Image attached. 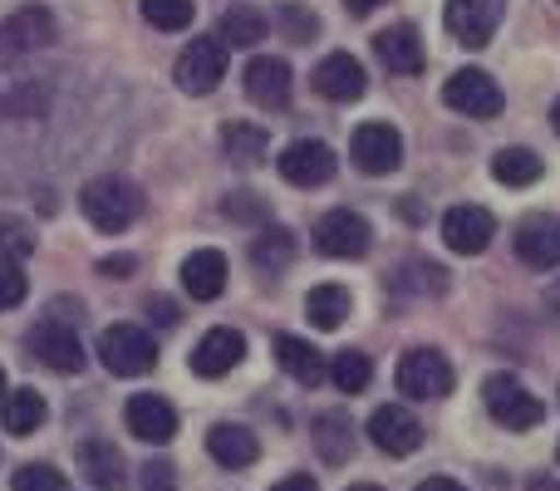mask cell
Listing matches in <instances>:
<instances>
[{"label":"cell","mask_w":560,"mask_h":491,"mask_svg":"<svg viewBox=\"0 0 560 491\" xmlns=\"http://www.w3.org/2000/svg\"><path fill=\"white\" fill-rule=\"evenodd\" d=\"M443 104L463 118H497L506 108V94L487 69H457L443 84Z\"/></svg>","instance_id":"5b68a950"},{"label":"cell","mask_w":560,"mask_h":491,"mask_svg":"<svg viewBox=\"0 0 560 491\" xmlns=\"http://www.w3.org/2000/svg\"><path fill=\"white\" fill-rule=\"evenodd\" d=\"M349 309H354V300H349L345 285H315L305 295V315L315 329H339L349 319Z\"/></svg>","instance_id":"4316f807"},{"label":"cell","mask_w":560,"mask_h":491,"mask_svg":"<svg viewBox=\"0 0 560 491\" xmlns=\"http://www.w3.org/2000/svg\"><path fill=\"white\" fill-rule=\"evenodd\" d=\"M246 359V339H242V329H207L202 339H197V349H192V374L197 378H226L236 364Z\"/></svg>","instance_id":"ac0fdd59"},{"label":"cell","mask_w":560,"mask_h":491,"mask_svg":"<svg viewBox=\"0 0 560 491\" xmlns=\"http://www.w3.org/2000/svg\"><path fill=\"white\" fill-rule=\"evenodd\" d=\"M153 319H158V325H177L183 315L173 309V300H153Z\"/></svg>","instance_id":"60d3db41"},{"label":"cell","mask_w":560,"mask_h":491,"mask_svg":"<svg viewBox=\"0 0 560 491\" xmlns=\"http://www.w3.org/2000/svg\"><path fill=\"white\" fill-rule=\"evenodd\" d=\"M138 482H143V491H177V467L158 457V463L143 467V477H138Z\"/></svg>","instance_id":"f35d334b"},{"label":"cell","mask_w":560,"mask_h":491,"mask_svg":"<svg viewBox=\"0 0 560 491\" xmlns=\"http://www.w3.org/2000/svg\"><path fill=\"white\" fill-rule=\"evenodd\" d=\"M79 472H84L89 487H98V491H124L128 487L124 457H118V447L104 443V437H89V443H79Z\"/></svg>","instance_id":"44dd1931"},{"label":"cell","mask_w":560,"mask_h":491,"mask_svg":"<svg viewBox=\"0 0 560 491\" xmlns=\"http://www.w3.org/2000/svg\"><path fill=\"white\" fill-rule=\"evenodd\" d=\"M35 250V236L20 217H0V260H25Z\"/></svg>","instance_id":"e575fe53"},{"label":"cell","mask_w":560,"mask_h":491,"mask_svg":"<svg viewBox=\"0 0 560 491\" xmlns=\"http://www.w3.org/2000/svg\"><path fill=\"white\" fill-rule=\"evenodd\" d=\"M266 30H271V20H266L256 5H232L222 15V45L226 49H256L266 39Z\"/></svg>","instance_id":"484cf974"},{"label":"cell","mask_w":560,"mask_h":491,"mask_svg":"<svg viewBox=\"0 0 560 491\" xmlns=\"http://www.w3.org/2000/svg\"><path fill=\"white\" fill-rule=\"evenodd\" d=\"M516 256H522V266L532 270H556L560 266V217H522L516 222Z\"/></svg>","instance_id":"2e32d148"},{"label":"cell","mask_w":560,"mask_h":491,"mask_svg":"<svg viewBox=\"0 0 560 491\" xmlns=\"http://www.w3.org/2000/svg\"><path fill=\"white\" fill-rule=\"evenodd\" d=\"M276 167L290 187H325L335 177V148L319 143V138H295Z\"/></svg>","instance_id":"7c38bea8"},{"label":"cell","mask_w":560,"mask_h":491,"mask_svg":"<svg viewBox=\"0 0 560 491\" xmlns=\"http://www.w3.org/2000/svg\"><path fill=\"white\" fill-rule=\"evenodd\" d=\"M124 423H128V433L133 437L163 447V443H173L177 437V408L167 404L163 394H133L128 398V408H124Z\"/></svg>","instance_id":"9a60e30c"},{"label":"cell","mask_w":560,"mask_h":491,"mask_svg":"<svg viewBox=\"0 0 560 491\" xmlns=\"http://www.w3.org/2000/svg\"><path fill=\"white\" fill-rule=\"evenodd\" d=\"M183 290L192 300H217L226 290V256L217 246H202L183 260Z\"/></svg>","instance_id":"7402d4cb"},{"label":"cell","mask_w":560,"mask_h":491,"mask_svg":"<svg viewBox=\"0 0 560 491\" xmlns=\"http://www.w3.org/2000/svg\"><path fill=\"white\" fill-rule=\"evenodd\" d=\"M315 453L325 457V463H349V453H354V423H349V413H319L315 418Z\"/></svg>","instance_id":"d4e9b609"},{"label":"cell","mask_w":560,"mask_h":491,"mask_svg":"<svg viewBox=\"0 0 560 491\" xmlns=\"http://www.w3.org/2000/svg\"><path fill=\"white\" fill-rule=\"evenodd\" d=\"M349 491H384V487H374V482H354Z\"/></svg>","instance_id":"7dc6e473"},{"label":"cell","mask_w":560,"mask_h":491,"mask_svg":"<svg viewBox=\"0 0 560 491\" xmlns=\"http://www.w3.org/2000/svg\"><path fill=\"white\" fill-rule=\"evenodd\" d=\"M79 212L104 236H118L143 212V197H138V187L128 183V177H94V183H84V192H79Z\"/></svg>","instance_id":"6da1fadb"},{"label":"cell","mask_w":560,"mask_h":491,"mask_svg":"<svg viewBox=\"0 0 560 491\" xmlns=\"http://www.w3.org/2000/svg\"><path fill=\"white\" fill-rule=\"evenodd\" d=\"M541 173H546V163L532 148H502L492 157V177L502 187H532V183H541Z\"/></svg>","instance_id":"f1b7e54d"},{"label":"cell","mask_w":560,"mask_h":491,"mask_svg":"<svg viewBox=\"0 0 560 491\" xmlns=\"http://www.w3.org/2000/svg\"><path fill=\"white\" fill-rule=\"evenodd\" d=\"M310 242H315V250L325 260H359L369 250V242H374V232H369V222L359 212H325L315 222V232H310Z\"/></svg>","instance_id":"ba28073f"},{"label":"cell","mask_w":560,"mask_h":491,"mask_svg":"<svg viewBox=\"0 0 560 491\" xmlns=\"http://www.w3.org/2000/svg\"><path fill=\"white\" fill-rule=\"evenodd\" d=\"M290 260H295V236H290L285 226H271V232H261L252 242V266L261 270V276H285Z\"/></svg>","instance_id":"f546056e"},{"label":"cell","mask_w":560,"mask_h":491,"mask_svg":"<svg viewBox=\"0 0 560 491\" xmlns=\"http://www.w3.org/2000/svg\"><path fill=\"white\" fill-rule=\"evenodd\" d=\"M222 148H226V157H232V163L252 167V163H261V157H266L271 138H266L261 124H226L222 128Z\"/></svg>","instance_id":"1f68e13d"},{"label":"cell","mask_w":560,"mask_h":491,"mask_svg":"<svg viewBox=\"0 0 560 491\" xmlns=\"http://www.w3.org/2000/svg\"><path fill=\"white\" fill-rule=\"evenodd\" d=\"M226 217H232V222H266V202L256 192H232L226 197Z\"/></svg>","instance_id":"74e56055"},{"label":"cell","mask_w":560,"mask_h":491,"mask_svg":"<svg viewBox=\"0 0 560 491\" xmlns=\"http://www.w3.org/2000/svg\"><path fill=\"white\" fill-rule=\"evenodd\" d=\"M15 491H65V477L55 467L35 463V467H20L15 472Z\"/></svg>","instance_id":"8d00e7d4"},{"label":"cell","mask_w":560,"mask_h":491,"mask_svg":"<svg viewBox=\"0 0 560 491\" xmlns=\"http://www.w3.org/2000/svg\"><path fill=\"white\" fill-rule=\"evenodd\" d=\"M418 491H463V487H457L453 477H428V482L418 487Z\"/></svg>","instance_id":"7bdbcfd3"},{"label":"cell","mask_w":560,"mask_h":491,"mask_svg":"<svg viewBox=\"0 0 560 491\" xmlns=\"http://www.w3.org/2000/svg\"><path fill=\"white\" fill-rule=\"evenodd\" d=\"M556 457H560V453H556Z\"/></svg>","instance_id":"816d5d0a"},{"label":"cell","mask_w":560,"mask_h":491,"mask_svg":"<svg viewBox=\"0 0 560 491\" xmlns=\"http://www.w3.org/2000/svg\"><path fill=\"white\" fill-rule=\"evenodd\" d=\"M59 35V20L49 5H20L15 15L0 20V65H10V59L20 55H35V49L55 45Z\"/></svg>","instance_id":"277c9868"},{"label":"cell","mask_w":560,"mask_h":491,"mask_svg":"<svg viewBox=\"0 0 560 491\" xmlns=\"http://www.w3.org/2000/svg\"><path fill=\"white\" fill-rule=\"evenodd\" d=\"M246 98L256 108H285L290 104V65L276 55H256L246 65Z\"/></svg>","instance_id":"ffe728a7"},{"label":"cell","mask_w":560,"mask_h":491,"mask_svg":"<svg viewBox=\"0 0 560 491\" xmlns=\"http://www.w3.org/2000/svg\"><path fill=\"white\" fill-rule=\"evenodd\" d=\"M502 15H506V0H447L443 25H447V35H453L457 45L482 49V45H492Z\"/></svg>","instance_id":"9c48e42d"},{"label":"cell","mask_w":560,"mask_h":491,"mask_svg":"<svg viewBox=\"0 0 560 491\" xmlns=\"http://www.w3.org/2000/svg\"><path fill=\"white\" fill-rule=\"evenodd\" d=\"M310 84H315V94L329 98V104H354V98L369 89V74H364V65H359L354 55L335 49V55H325V59L315 65Z\"/></svg>","instance_id":"4fadbf2b"},{"label":"cell","mask_w":560,"mask_h":491,"mask_svg":"<svg viewBox=\"0 0 560 491\" xmlns=\"http://www.w3.org/2000/svg\"><path fill=\"white\" fill-rule=\"evenodd\" d=\"M173 74H177V89H183V94H212V89L226 79V45L217 35L187 39V49L177 55Z\"/></svg>","instance_id":"52a82bcc"},{"label":"cell","mask_w":560,"mask_h":491,"mask_svg":"<svg viewBox=\"0 0 560 491\" xmlns=\"http://www.w3.org/2000/svg\"><path fill=\"white\" fill-rule=\"evenodd\" d=\"M532 491H556V482H536Z\"/></svg>","instance_id":"681fc988"},{"label":"cell","mask_w":560,"mask_h":491,"mask_svg":"<svg viewBox=\"0 0 560 491\" xmlns=\"http://www.w3.org/2000/svg\"><path fill=\"white\" fill-rule=\"evenodd\" d=\"M349 157H354L359 173L388 177V173H398V163H404V138H398L394 124H364V128H354V138H349Z\"/></svg>","instance_id":"30bf717a"},{"label":"cell","mask_w":560,"mask_h":491,"mask_svg":"<svg viewBox=\"0 0 560 491\" xmlns=\"http://www.w3.org/2000/svg\"><path fill=\"white\" fill-rule=\"evenodd\" d=\"M325 378L339 394H364V388L374 384V364H369V354H359V349H339V354L329 359Z\"/></svg>","instance_id":"4dcf8cb0"},{"label":"cell","mask_w":560,"mask_h":491,"mask_svg":"<svg viewBox=\"0 0 560 491\" xmlns=\"http://www.w3.org/2000/svg\"><path fill=\"white\" fill-rule=\"evenodd\" d=\"M30 354H35L45 369H55V374H79V369L89 364L79 335L69 325H59V319H45V325L30 329Z\"/></svg>","instance_id":"8fae6325"},{"label":"cell","mask_w":560,"mask_h":491,"mask_svg":"<svg viewBox=\"0 0 560 491\" xmlns=\"http://www.w3.org/2000/svg\"><path fill=\"white\" fill-rule=\"evenodd\" d=\"M551 124H556V133H560V98H556V108H551Z\"/></svg>","instance_id":"c3c4849f"},{"label":"cell","mask_w":560,"mask_h":491,"mask_svg":"<svg viewBox=\"0 0 560 491\" xmlns=\"http://www.w3.org/2000/svg\"><path fill=\"white\" fill-rule=\"evenodd\" d=\"M138 5H143L148 25L167 30V35H173V30H187V25H192V15H197L192 0H138Z\"/></svg>","instance_id":"d6a6232c"},{"label":"cell","mask_w":560,"mask_h":491,"mask_svg":"<svg viewBox=\"0 0 560 491\" xmlns=\"http://www.w3.org/2000/svg\"><path fill=\"white\" fill-rule=\"evenodd\" d=\"M276 364L285 369L295 384H305V388H315V384H325V354H319L315 344H305V339H295V335H280L276 339Z\"/></svg>","instance_id":"cb8c5ba5"},{"label":"cell","mask_w":560,"mask_h":491,"mask_svg":"<svg viewBox=\"0 0 560 491\" xmlns=\"http://www.w3.org/2000/svg\"><path fill=\"white\" fill-rule=\"evenodd\" d=\"M345 5H349V15H369V10L388 5V0H345Z\"/></svg>","instance_id":"ee69618b"},{"label":"cell","mask_w":560,"mask_h":491,"mask_svg":"<svg viewBox=\"0 0 560 491\" xmlns=\"http://www.w3.org/2000/svg\"><path fill=\"white\" fill-rule=\"evenodd\" d=\"M0 423H5V433L30 437L39 423H45V398H39L35 388H15V394H5V404H0Z\"/></svg>","instance_id":"83f0119b"},{"label":"cell","mask_w":560,"mask_h":491,"mask_svg":"<svg viewBox=\"0 0 560 491\" xmlns=\"http://www.w3.org/2000/svg\"><path fill=\"white\" fill-rule=\"evenodd\" d=\"M207 453H212L222 467L242 472V467H252L256 457H261V443H256V433L242 423H217L212 433H207Z\"/></svg>","instance_id":"603a6c76"},{"label":"cell","mask_w":560,"mask_h":491,"mask_svg":"<svg viewBox=\"0 0 560 491\" xmlns=\"http://www.w3.org/2000/svg\"><path fill=\"white\" fill-rule=\"evenodd\" d=\"M271 491H319L315 477H285V482H276Z\"/></svg>","instance_id":"b9f144b4"},{"label":"cell","mask_w":560,"mask_h":491,"mask_svg":"<svg viewBox=\"0 0 560 491\" xmlns=\"http://www.w3.org/2000/svg\"><path fill=\"white\" fill-rule=\"evenodd\" d=\"M25 290H30V280L20 270V260H0V309H15L25 300Z\"/></svg>","instance_id":"d590c367"},{"label":"cell","mask_w":560,"mask_h":491,"mask_svg":"<svg viewBox=\"0 0 560 491\" xmlns=\"http://www.w3.org/2000/svg\"><path fill=\"white\" fill-rule=\"evenodd\" d=\"M546 305H551V309H556V315H560V280H556V285H551V290H546Z\"/></svg>","instance_id":"bcb514c9"},{"label":"cell","mask_w":560,"mask_h":491,"mask_svg":"<svg viewBox=\"0 0 560 491\" xmlns=\"http://www.w3.org/2000/svg\"><path fill=\"white\" fill-rule=\"evenodd\" d=\"M133 266H138L133 256H108V260H104V266H98V270H104V276H114V280H124V276H128V270H133Z\"/></svg>","instance_id":"ab89813d"},{"label":"cell","mask_w":560,"mask_h":491,"mask_svg":"<svg viewBox=\"0 0 560 491\" xmlns=\"http://www.w3.org/2000/svg\"><path fill=\"white\" fill-rule=\"evenodd\" d=\"M369 437H374V447H384L388 457H408L423 447V423H418L404 404H384L369 418Z\"/></svg>","instance_id":"5bb4252c"},{"label":"cell","mask_w":560,"mask_h":491,"mask_svg":"<svg viewBox=\"0 0 560 491\" xmlns=\"http://www.w3.org/2000/svg\"><path fill=\"white\" fill-rule=\"evenodd\" d=\"M0 394H5V369H0Z\"/></svg>","instance_id":"f907efd6"},{"label":"cell","mask_w":560,"mask_h":491,"mask_svg":"<svg viewBox=\"0 0 560 491\" xmlns=\"http://www.w3.org/2000/svg\"><path fill=\"white\" fill-rule=\"evenodd\" d=\"M276 25L285 30V39H295V45H310V39L319 35V20H315V10H305V5H280L276 10Z\"/></svg>","instance_id":"836d02e7"},{"label":"cell","mask_w":560,"mask_h":491,"mask_svg":"<svg viewBox=\"0 0 560 491\" xmlns=\"http://www.w3.org/2000/svg\"><path fill=\"white\" fill-rule=\"evenodd\" d=\"M394 378H398V394H408V398H447L457 374L447 364V354H438V349H408L398 359Z\"/></svg>","instance_id":"8992f818"},{"label":"cell","mask_w":560,"mask_h":491,"mask_svg":"<svg viewBox=\"0 0 560 491\" xmlns=\"http://www.w3.org/2000/svg\"><path fill=\"white\" fill-rule=\"evenodd\" d=\"M398 217H404V222H423V207H418V202H404V207H398Z\"/></svg>","instance_id":"f6af8a7d"},{"label":"cell","mask_w":560,"mask_h":491,"mask_svg":"<svg viewBox=\"0 0 560 491\" xmlns=\"http://www.w3.org/2000/svg\"><path fill=\"white\" fill-rule=\"evenodd\" d=\"M482 404H487V413H492L502 428H512V433H526V428H536L546 418L541 398H536L516 374H492V378H487V384H482Z\"/></svg>","instance_id":"3957f363"},{"label":"cell","mask_w":560,"mask_h":491,"mask_svg":"<svg viewBox=\"0 0 560 491\" xmlns=\"http://www.w3.org/2000/svg\"><path fill=\"white\" fill-rule=\"evenodd\" d=\"M374 55L384 69H394V74H418V69L428 65V49H423V35H418L413 25H388L374 35Z\"/></svg>","instance_id":"d6986e66"},{"label":"cell","mask_w":560,"mask_h":491,"mask_svg":"<svg viewBox=\"0 0 560 491\" xmlns=\"http://www.w3.org/2000/svg\"><path fill=\"white\" fill-rule=\"evenodd\" d=\"M98 359H104L108 374L138 378V374H153L158 369V344H153V335L138 325H108L104 335H98Z\"/></svg>","instance_id":"7a4b0ae2"},{"label":"cell","mask_w":560,"mask_h":491,"mask_svg":"<svg viewBox=\"0 0 560 491\" xmlns=\"http://www.w3.org/2000/svg\"><path fill=\"white\" fill-rule=\"evenodd\" d=\"M492 236H497V217L487 212V207L463 202L443 217V242L453 246L457 256H482V250L492 246Z\"/></svg>","instance_id":"e0dca14e"}]
</instances>
